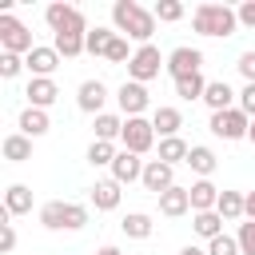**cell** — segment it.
<instances>
[{
    "label": "cell",
    "mask_w": 255,
    "mask_h": 255,
    "mask_svg": "<svg viewBox=\"0 0 255 255\" xmlns=\"http://www.w3.org/2000/svg\"><path fill=\"white\" fill-rule=\"evenodd\" d=\"M112 24H116L120 36L135 40L139 48L151 44V36H155V12L151 8H139L135 0H116L112 4Z\"/></svg>",
    "instance_id": "cell-1"
},
{
    "label": "cell",
    "mask_w": 255,
    "mask_h": 255,
    "mask_svg": "<svg viewBox=\"0 0 255 255\" xmlns=\"http://www.w3.org/2000/svg\"><path fill=\"white\" fill-rule=\"evenodd\" d=\"M191 28H195L199 36L227 40V36H235V28H239V16H235V8L207 0V4H199V8L191 12Z\"/></svg>",
    "instance_id": "cell-2"
},
{
    "label": "cell",
    "mask_w": 255,
    "mask_h": 255,
    "mask_svg": "<svg viewBox=\"0 0 255 255\" xmlns=\"http://www.w3.org/2000/svg\"><path fill=\"white\" fill-rule=\"evenodd\" d=\"M44 20H48V28H52V36H88L92 28H88V20H84V12L76 8V4H48L44 8Z\"/></svg>",
    "instance_id": "cell-3"
},
{
    "label": "cell",
    "mask_w": 255,
    "mask_h": 255,
    "mask_svg": "<svg viewBox=\"0 0 255 255\" xmlns=\"http://www.w3.org/2000/svg\"><path fill=\"white\" fill-rule=\"evenodd\" d=\"M211 135H219V139H247V131H251V116L247 112H239V108H227V112H211Z\"/></svg>",
    "instance_id": "cell-4"
},
{
    "label": "cell",
    "mask_w": 255,
    "mask_h": 255,
    "mask_svg": "<svg viewBox=\"0 0 255 255\" xmlns=\"http://www.w3.org/2000/svg\"><path fill=\"white\" fill-rule=\"evenodd\" d=\"M36 44H32V32L12 16V12H4L0 16V52H12V56H28Z\"/></svg>",
    "instance_id": "cell-5"
},
{
    "label": "cell",
    "mask_w": 255,
    "mask_h": 255,
    "mask_svg": "<svg viewBox=\"0 0 255 255\" xmlns=\"http://www.w3.org/2000/svg\"><path fill=\"white\" fill-rule=\"evenodd\" d=\"M159 68H167V56H159L155 44H143V48H135V56H131V64H128V80L147 84V80L159 76Z\"/></svg>",
    "instance_id": "cell-6"
},
{
    "label": "cell",
    "mask_w": 255,
    "mask_h": 255,
    "mask_svg": "<svg viewBox=\"0 0 255 255\" xmlns=\"http://www.w3.org/2000/svg\"><path fill=\"white\" fill-rule=\"evenodd\" d=\"M120 143H124L128 151H135V155H147V151L155 147V128H151V120H143V116L124 120V135H120Z\"/></svg>",
    "instance_id": "cell-7"
},
{
    "label": "cell",
    "mask_w": 255,
    "mask_h": 255,
    "mask_svg": "<svg viewBox=\"0 0 255 255\" xmlns=\"http://www.w3.org/2000/svg\"><path fill=\"white\" fill-rule=\"evenodd\" d=\"M199 68H203V52H199V48H187V44H179V48H171V52H167V76H171V80L195 76Z\"/></svg>",
    "instance_id": "cell-8"
},
{
    "label": "cell",
    "mask_w": 255,
    "mask_h": 255,
    "mask_svg": "<svg viewBox=\"0 0 255 255\" xmlns=\"http://www.w3.org/2000/svg\"><path fill=\"white\" fill-rule=\"evenodd\" d=\"M116 104H120L124 120H131V116H143L151 100H147V88H143V84H135V80H124V84H120V92H116Z\"/></svg>",
    "instance_id": "cell-9"
},
{
    "label": "cell",
    "mask_w": 255,
    "mask_h": 255,
    "mask_svg": "<svg viewBox=\"0 0 255 255\" xmlns=\"http://www.w3.org/2000/svg\"><path fill=\"white\" fill-rule=\"evenodd\" d=\"M147 191H155V195H163L167 187H175V167L171 163H163V159H147L143 163V179H139Z\"/></svg>",
    "instance_id": "cell-10"
},
{
    "label": "cell",
    "mask_w": 255,
    "mask_h": 255,
    "mask_svg": "<svg viewBox=\"0 0 255 255\" xmlns=\"http://www.w3.org/2000/svg\"><path fill=\"white\" fill-rule=\"evenodd\" d=\"M60 60H64V56H60L56 48H40V44L24 56V64H28V72H32L36 80H52V72L60 68Z\"/></svg>",
    "instance_id": "cell-11"
},
{
    "label": "cell",
    "mask_w": 255,
    "mask_h": 255,
    "mask_svg": "<svg viewBox=\"0 0 255 255\" xmlns=\"http://www.w3.org/2000/svg\"><path fill=\"white\" fill-rule=\"evenodd\" d=\"M143 163H147V159H139L135 151L120 147V155L112 159V179H116V183H135V179H143Z\"/></svg>",
    "instance_id": "cell-12"
},
{
    "label": "cell",
    "mask_w": 255,
    "mask_h": 255,
    "mask_svg": "<svg viewBox=\"0 0 255 255\" xmlns=\"http://www.w3.org/2000/svg\"><path fill=\"white\" fill-rule=\"evenodd\" d=\"M104 100H108L104 80H84L80 92H76V104H80V112H88V116H104Z\"/></svg>",
    "instance_id": "cell-13"
},
{
    "label": "cell",
    "mask_w": 255,
    "mask_h": 255,
    "mask_svg": "<svg viewBox=\"0 0 255 255\" xmlns=\"http://www.w3.org/2000/svg\"><path fill=\"white\" fill-rule=\"evenodd\" d=\"M151 128H155L159 139H171V135H179V128H183V112L171 108V104H163V108L151 112Z\"/></svg>",
    "instance_id": "cell-14"
},
{
    "label": "cell",
    "mask_w": 255,
    "mask_h": 255,
    "mask_svg": "<svg viewBox=\"0 0 255 255\" xmlns=\"http://www.w3.org/2000/svg\"><path fill=\"white\" fill-rule=\"evenodd\" d=\"M191 211V191L187 187H167L163 195H159V215H167V219H179V215H187Z\"/></svg>",
    "instance_id": "cell-15"
},
{
    "label": "cell",
    "mask_w": 255,
    "mask_h": 255,
    "mask_svg": "<svg viewBox=\"0 0 255 255\" xmlns=\"http://www.w3.org/2000/svg\"><path fill=\"white\" fill-rule=\"evenodd\" d=\"M28 108H40V112H48L52 104H56V96H60V88H56V80H28Z\"/></svg>",
    "instance_id": "cell-16"
},
{
    "label": "cell",
    "mask_w": 255,
    "mask_h": 255,
    "mask_svg": "<svg viewBox=\"0 0 255 255\" xmlns=\"http://www.w3.org/2000/svg\"><path fill=\"white\" fill-rule=\"evenodd\" d=\"M235 96H239V92H231V84H227V80H211V84H207V92H203V104H207L211 112H227V108H239V104H235Z\"/></svg>",
    "instance_id": "cell-17"
},
{
    "label": "cell",
    "mask_w": 255,
    "mask_h": 255,
    "mask_svg": "<svg viewBox=\"0 0 255 255\" xmlns=\"http://www.w3.org/2000/svg\"><path fill=\"white\" fill-rule=\"evenodd\" d=\"M124 183H116V179H96V187H92V203H96V211H116L120 207V191Z\"/></svg>",
    "instance_id": "cell-18"
},
{
    "label": "cell",
    "mask_w": 255,
    "mask_h": 255,
    "mask_svg": "<svg viewBox=\"0 0 255 255\" xmlns=\"http://www.w3.org/2000/svg\"><path fill=\"white\" fill-rule=\"evenodd\" d=\"M187 191H191V211H195V215H199V211H215V203H219V187H215L211 179H199V183H191Z\"/></svg>",
    "instance_id": "cell-19"
},
{
    "label": "cell",
    "mask_w": 255,
    "mask_h": 255,
    "mask_svg": "<svg viewBox=\"0 0 255 255\" xmlns=\"http://www.w3.org/2000/svg\"><path fill=\"white\" fill-rule=\"evenodd\" d=\"M0 151H4L8 163H24V159H32V139H28L24 131H12V135H4Z\"/></svg>",
    "instance_id": "cell-20"
},
{
    "label": "cell",
    "mask_w": 255,
    "mask_h": 255,
    "mask_svg": "<svg viewBox=\"0 0 255 255\" xmlns=\"http://www.w3.org/2000/svg\"><path fill=\"white\" fill-rule=\"evenodd\" d=\"M4 211L8 215H28L32 211V187L28 183H12L4 191Z\"/></svg>",
    "instance_id": "cell-21"
},
{
    "label": "cell",
    "mask_w": 255,
    "mask_h": 255,
    "mask_svg": "<svg viewBox=\"0 0 255 255\" xmlns=\"http://www.w3.org/2000/svg\"><path fill=\"white\" fill-rule=\"evenodd\" d=\"M120 231H124L128 239H151L155 223H151V215H147V211H128V215H124V223H120Z\"/></svg>",
    "instance_id": "cell-22"
},
{
    "label": "cell",
    "mask_w": 255,
    "mask_h": 255,
    "mask_svg": "<svg viewBox=\"0 0 255 255\" xmlns=\"http://www.w3.org/2000/svg\"><path fill=\"white\" fill-rule=\"evenodd\" d=\"M52 128V120H48V112H40V108H24L20 112V131L28 135V139H36V135H44Z\"/></svg>",
    "instance_id": "cell-23"
},
{
    "label": "cell",
    "mask_w": 255,
    "mask_h": 255,
    "mask_svg": "<svg viewBox=\"0 0 255 255\" xmlns=\"http://www.w3.org/2000/svg\"><path fill=\"white\" fill-rule=\"evenodd\" d=\"M215 211H219L223 219H243V215H247V195H243V191H219Z\"/></svg>",
    "instance_id": "cell-24"
},
{
    "label": "cell",
    "mask_w": 255,
    "mask_h": 255,
    "mask_svg": "<svg viewBox=\"0 0 255 255\" xmlns=\"http://www.w3.org/2000/svg\"><path fill=\"white\" fill-rule=\"evenodd\" d=\"M187 155H191V143L187 139H179V135H171V139H159V159L163 163H187Z\"/></svg>",
    "instance_id": "cell-25"
},
{
    "label": "cell",
    "mask_w": 255,
    "mask_h": 255,
    "mask_svg": "<svg viewBox=\"0 0 255 255\" xmlns=\"http://www.w3.org/2000/svg\"><path fill=\"white\" fill-rule=\"evenodd\" d=\"M171 84H175L179 100H203V92H207L211 80H203V72H195V76H183V80H171Z\"/></svg>",
    "instance_id": "cell-26"
},
{
    "label": "cell",
    "mask_w": 255,
    "mask_h": 255,
    "mask_svg": "<svg viewBox=\"0 0 255 255\" xmlns=\"http://www.w3.org/2000/svg\"><path fill=\"white\" fill-rule=\"evenodd\" d=\"M215 163H219V159H215V151H211V147H203V143H195V147H191V155H187V167H191V171H199V179H207V175L215 171Z\"/></svg>",
    "instance_id": "cell-27"
},
{
    "label": "cell",
    "mask_w": 255,
    "mask_h": 255,
    "mask_svg": "<svg viewBox=\"0 0 255 255\" xmlns=\"http://www.w3.org/2000/svg\"><path fill=\"white\" fill-rule=\"evenodd\" d=\"M191 227H195V235H203V239L211 243L215 235H223V215H219V211H199V215L191 219Z\"/></svg>",
    "instance_id": "cell-28"
},
{
    "label": "cell",
    "mask_w": 255,
    "mask_h": 255,
    "mask_svg": "<svg viewBox=\"0 0 255 255\" xmlns=\"http://www.w3.org/2000/svg\"><path fill=\"white\" fill-rule=\"evenodd\" d=\"M96 139H108V143H116L120 135H124V120L120 116H112V112H104V116H96Z\"/></svg>",
    "instance_id": "cell-29"
},
{
    "label": "cell",
    "mask_w": 255,
    "mask_h": 255,
    "mask_svg": "<svg viewBox=\"0 0 255 255\" xmlns=\"http://www.w3.org/2000/svg\"><path fill=\"white\" fill-rule=\"evenodd\" d=\"M64 215H68V203H64V199H48V203L40 207V223H44L48 231H64Z\"/></svg>",
    "instance_id": "cell-30"
},
{
    "label": "cell",
    "mask_w": 255,
    "mask_h": 255,
    "mask_svg": "<svg viewBox=\"0 0 255 255\" xmlns=\"http://www.w3.org/2000/svg\"><path fill=\"white\" fill-rule=\"evenodd\" d=\"M52 48L64 56V60H76L88 52V36H52Z\"/></svg>",
    "instance_id": "cell-31"
},
{
    "label": "cell",
    "mask_w": 255,
    "mask_h": 255,
    "mask_svg": "<svg viewBox=\"0 0 255 255\" xmlns=\"http://www.w3.org/2000/svg\"><path fill=\"white\" fill-rule=\"evenodd\" d=\"M116 155H120V147L108 143V139H92V147H88V163L92 167H112Z\"/></svg>",
    "instance_id": "cell-32"
},
{
    "label": "cell",
    "mask_w": 255,
    "mask_h": 255,
    "mask_svg": "<svg viewBox=\"0 0 255 255\" xmlns=\"http://www.w3.org/2000/svg\"><path fill=\"white\" fill-rule=\"evenodd\" d=\"M120 32H112V28H92L88 32V56H108V48H112V40H116Z\"/></svg>",
    "instance_id": "cell-33"
},
{
    "label": "cell",
    "mask_w": 255,
    "mask_h": 255,
    "mask_svg": "<svg viewBox=\"0 0 255 255\" xmlns=\"http://www.w3.org/2000/svg\"><path fill=\"white\" fill-rule=\"evenodd\" d=\"M155 20H163V24H175V20H183V4L179 0H155Z\"/></svg>",
    "instance_id": "cell-34"
},
{
    "label": "cell",
    "mask_w": 255,
    "mask_h": 255,
    "mask_svg": "<svg viewBox=\"0 0 255 255\" xmlns=\"http://www.w3.org/2000/svg\"><path fill=\"white\" fill-rule=\"evenodd\" d=\"M207 255H243V251H239V239L235 235H215L207 243Z\"/></svg>",
    "instance_id": "cell-35"
},
{
    "label": "cell",
    "mask_w": 255,
    "mask_h": 255,
    "mask_svg": "<svg viewBox=\"0 0 255 255\" xmlns=\"http://www.w3.org/2000/svg\"><path fill=\"white\" fill-rule=\"evenodd\" d=\"M131 56H135V52H131V48H128V36H116V40H112V48H108V56H104V60H112V64H131Z\"/></svg>",
    "instance_id": "cell-36"
},
{
    "label": "cell",
    "mask_w": 255,
    "mask_h": 255,
    "mask_svg": "<svg viewBox=\"0 0 255 255\" xmlns=\"http://www.w3.org/2000/svg\"><path fill=\"white\" fill-rule=\"evenodd\" d=\"M28 64H24V56H12V52H0V76L4 80H16L20 72H24Z\"/></svg>",
    "instance_id": "cell-37"
},
{
    "label": "cell",
    "mask_w": 255,
    "mask_h": 255,
    "mask_svg": "<svg viewBox=\"0 0 255 255\" xmlns=\"http://www.w3.org/2000/svg\"><path fill=\"white\" fill-rule=\"evenodd\" d=\"M80 227H88V207H84V203H68L64 231H80Z\"/></svg>",
    "instance_id": "cell-38"
},
{
    "label": "cell",
    "mask_w": 255,
    "mask_h": 255,
    "mask_svg": "<svg viewBox=\"0 0 255 255\" xmlns=\"http://www.w3.org/2000/svg\"><path fill=\"white\" fill-rule=\"evenodd\" d=\"M235 239H239V251H243V255H255V219H247V223H239V231H235Z\"/></svg>",
    "instance_id": "cell-39"
},
{
    "label": "cell",
    "mask_w": 255,
    "mask_h": 255,
    "mask_svg": "<svg viewBox=\"0 0 255 255\" xmlns=\"http://www.w3.org/2000/svg\"><path fill=\"white\" fill-rule=\"evenodd\" d=\"M235 68H239V76H243V80H247V84H255V52H243V56H239V64H235Z\"/></svg>",
    "instance_id": "cell-40"
},
{
    "label": "cell",
    "mask_w": 255,
    "mask_h": 255,
    "mask_svg": "<svg viewBox=\"0 0 255 255\" xmlns=\"http://www.w3.org/2000/svg\"><path fill=\"white\" fill-rule=\"evenodd\" d=\"M235 16H239V24H243V28H251V32H255V0H243V4L235 8Z\"/></svg>",
    "instance_id": "cell-41"
},
{
    "label": "cell",
    "mask_w": 255,
    "mask_h": 255,
    "mask_svg": "<svg viewBox=\"0 0 255 255\" xmlns=\"http://www.w3.org/2000/svg\"><path fill=\"white\" fill-rule=\"evenodd\" d=\"M239 112H247V116L255 120V84H247V88L239 92Z\"/></svg>",
    "instance_id": "cell-42"
},
{
    "label": "cell",
    "mask_w": 255,
    "mask_h": 255,
    "mask_svg": "<svg viewBox=\"0 0 255 255\" xmlns=\"http://www.w3.org/2000/svg\"><path fill=\"white\" fill-rule=\"evenodd\" d=\"M12 247H16V227H12V223H0V251L8 255Z\"/></svg>",
    "instance_id": "cell-43"
},
{
    "label": "cell",
    "mask_w": 255,
    "mask_h": 255,
    "mask_svg": "<svg viewBox=\"0 0 255 255\" xmlns=\"http://www.w3.org/2000/svg\"><path fill=\"white\" fill-rule=\"evenodd\" d=\"M179 255H207V251H203V247H195V243H187V247H183Z\"/></svg>",
    "instance_id": "cell-44"
},
{
    "label": "cell",
    "mask_w": 255,
    "mask_h": 255,
    "mask_svg": "<svg viewBox=\"0 0 255 255\" xmlns=\"http://www.w3.org/2000/svg\"><path fill=\"white\" fill-rule=\"evenodd\" d=\"M247 219H255V191H247Z\"/></svg>",
    "instance_id": "cell-45"
},
{
    "label": "cell",
    "mask_w": 255,
    "mask_h": 255,
    "mask_svg": "<svg viewBox=\"0 0 255 255\" xmlns=\"http://www.w3.org/2000/svg\"><path fill=\"white\" fill-rule=\"evenodd\" d=\"M96 255H124V251H120V247H112V243H108V247H100V251H96Z\"/></svg>",
    "instance_id": "cell-46"
},
{
    "label": "cell",
    "mask_w": 255,
    "mask_h": 255,
    "mask_svg": "<svg viewBox=\"0 0 255 255\" xmlns=\"http://www.w3.org/2000/svg\"><path fill=\"white\" fill-rule=\"evenodd\" d=\"M247 139H251V143H255V120H251V131H247Z\"/></svg>",
    "instance_id": "cell-47"
}]
</instances>
